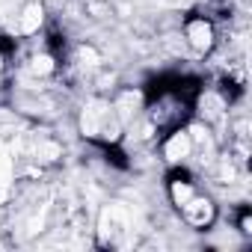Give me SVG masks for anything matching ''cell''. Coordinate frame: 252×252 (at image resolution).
I'll list each match as a JSON object with an SVG mask.
<instances>
[{"label":"cell","mask_w":252,"mask_h":252,"mask_svg":"<svg viewBox=\"0 0 252 252\" xmlns=\"http://www.w3.org/2000/svg\"><path fill=\"white\" fill-rule=\"evenodd\" d=\"M237 222H240V228H243V231H249V208H246V205L237 211Z\"/></svg>","instance_id":"8992f818"},{"label":"cell","mask_w":252,"mask_h":252,"mask_svg":"<svg viewBox=\"0 0 252 252\" xmlns=\"http://www.w3.org/2000/svg\"><path fill=\"white\" fill-rule=\"evenodd\" d=\"M166 181H169V184H178V181H181V184H187V181H190V172H187V169H181V166H175V169H169Z\"/></svg>","instance_id":"3957f363"},{"label":"cell","mask_w":252,"mask_h":252,"mask_svg":"<svg viewBox=\"0 0 252 252\" xmlns=\"http://www.w3.org/2000/svg\"><path fill=\"white\" fill-rule=\"evenodd\" d=\"M48 48H51V54H54L57 60H63V57H65V39H63L60 33H51V39H48Z\"/></svg>","instance_id":"7a4b0ae2"},{"label":"cell","mask_w":252,"mask_h":252,"mask_svg":"<svg viewBox=\"0 0 252 252\" xmlns=\"http://www.w3.org/2000/svg\"><path fill=\"white\" fill-rule=\"evenodd\" d=\"M0 54H3V57L15 54V39H9V36H0Z\"/></svg>","instance_id":"5b68a950"},{"label":"cell","mask_w":252,"mask_h":252,"mask_svg":"<svg viewBox=\"0 0 252 252\" xmlns=\"http://www.w3.org/2000/svg\"><path fill=\"white\" fill-rule=\"evenodd\" d=\"M92 146H98V149L104 152V158H107L113 166H119V169H128V158H125V152H122L119 146H110V143H101V140H92Z\"/></svg>","instance_id":"6da1fadb"},{"label":"cell","mask_w":252,"mask_h":252,"mask_svg":"<svg viewBox=\"0 0 252 252\" xmlns=\"http://www.w3.org/2000/svg\"><path fill=\"white\" fill-rule=\"evenodd\" d=\"M222 92H225V98H228V101H234V98H240V92H243V89H240L237 83L225 80V83H222Z\"/></svg>","instance_id":"277c9868"}]
</instances>
